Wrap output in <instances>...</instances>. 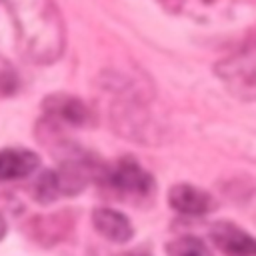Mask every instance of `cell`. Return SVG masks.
<instances>
[{"instance_id": "cell-1", "label": "cell", "mask_w": 256, "mask_h": 256, "mask_svg": "<svg viewBox=\"0 0 256 256\" xmlns=\"http://www.w3.org/2000/svg\"><path fill=\"white\" fill-rule=\"evenodd\" d=\"M22 54L36 64L54 62L64 48V26L52 0H4Z\"/></svg>"}, {"instance_id": "cell-2", "label": "cell", "mask_w": 256, "mask_h": 256, "mask_svg": "<svg viewBox=\"0 0 256 256\" xmlns=\"http://www.w3.org/2000/svg\"><path fill=\"white\" fill-rule=\"evenodd\" d=\"M104 176H106L108 186L116 192V196H120L124 200H144L154 190L152 176L132 158L120 160Z\"/></svg>"}, {"instance_id": "cell-3", "label": "cell", "mask_w": 256, "mask_h": 256, "mask_svg": "<svg viewBox=\"0 0 256 256\" xmlns=\"http://www.w3.org/2000/svg\"><path fill=\"white\" fill-rule=\"evenodd\" d=\"M218 74L238 98H256V50H248L220 62Z\"/></svg>"}, {"instance_id": "cell-4", "label": "cell", "mask_w": 256, "mask_h": 256, "mask_svg": "<svg viewBox=\"0 0 256 256\" xmlns=\"http://www.w3.org/2000/svg\"><path fill=\"white\" fill-rule=\"evenodd\" d=\"M210 238L226 256H256V238L232 222H216L210 228Z\"/></svg>"}, {"instance_id": "cell-5", "label": "cell", "mask_w": 256, "mask_h": 256, "mask_svg": "<svg viewBox=\"0 0 256 256\" xmlns=\"http://www.w3.org/2000/svg\"><path fill=\"white\" fill-rule=\"evenodd\" d=\"M168 202L176 212L188 216H200L214 210V198L202 188H196L192 184L172 186L168 192Z\"/></svg>"}, {"instance_id": "cell-6", "label": "cell", "mask_w": 256, "mask_h": 256, "mask_svg": "<svg viewBox=\"0 0 256 256\" xmlns=\"http://www.w3.org/2000/svg\"><path fill=\"white\" fill-rule=\"evenodd\" d=\"M44 112L48 118L66 122L70 126H86L90 122V110L84 102L68 94H52L44 100Z\"/></svg>"}, {"instance_id": "cell-7", "label": "cell", "mask_w": 256, "mask_h": 256, "mask_svg": "<svg viewBox=\"0 0 256 256\" xmlns=\"http://www.w3.org/2000/svg\"><path fill=\"white\" fill-rule=\"evenodd\" d=\"M70 226H72L70 218L62 212L48 214V216H34L26 224V234L42 246H52L68 234Z\"/></svg>"}, {"instance_id": "cell-8", "label": "cell", "mask_w": 256, "mask_h": 256, "mask_svg": "<svg viewBox=\"0 0 256 256\" xmlns=\"http://www.w3.org/2000/svg\"><path fill=\"white\" fill-rule=\"evenodd\" d=\"M40 166V158L24 148L0 150V180H18L30 176Z\"/></svg>"}, {"instance_id": "cell-9", "label": "cell", "mask_w": 256, "mask_h": 256, "mask_svg": "<svg viewBox=\"0 0 256 256\" xmlns=\"http://www.w3.org/2000/svg\"><path fill=\"white\" fill-rule=\"evenodd\" d=\"M92 224L98 230V234H102L104 238L112 240V242H126L132 238L134 230L130 220L110 208H98L92 212Z\"/></svg>"}, {"instance_id": "cell-10", "label": "cell", "mask_w": 256, "mask_h": 256, "mask_svg": "<svg viewBox=\"0 0 256 256\" xmlns=\"http://www.w3.org/2000/svg\"><path fill=\"white\" fill-rule=\"evenodd\" d=\"M58 196H62L58 172H54V170L42 172L34 184V198L42 204H48V202H54Z\"/></svg>"}, {"instance_id": "cell-11", "label": "cell", "mask_w": 256, "mask_h": 256, "mask_svg": "<svg viewBox=\"0 0 256 256\" xmlns=\"http://www.w3.org/2000/svg\"><path fill=\"white\" fill-rule=\"evenodd\" d=\"M168 256H212L208 246L196 238V236H182L178 240H172L166 248Z\"/></svg>"}, {"instance_id": "cell-12", "label": "cell", "mask_w": 256, "mask_h": 256, "mask_svg": "<svg viewBox=\"0 0 256 256\" xmlns=\"http://www.w3.org/2000/svg\"><path fill=\"white\" fill-rule=\"evenodd\" d=\"M16 86H18L16 72L6 62H2V66H0V94L2 96H8V94H12L16 90Z\"/></svg>"}, {"instance_id": "cell-13", "label": "cell", "mask_w": 256, "mask_h": 256, "mask_svg": "<svg viewBox=\"0 0 256 256\" xmlns=\"http://www.w3.org/2000/svg\"><path fill=\"white\" fill-rule=\"evenodd\" d=\"M4 234H6V222H4V218L0 216V240H2Z\"/></svg>"}, {"instance_id": "cell-14", "label": "cell", "mask_w": 256, "mask_h": 256, "mask_svg": "<svg viewBox=\"0 0 256 256\" xmlns=\"http://www.w3.org/2000/svg\"><path fill=\"white\" fill-rule=\"evenodd\" d=\"M122 256H148L144 252H128V254H122Z\"/></svg>"}]
</instances>
